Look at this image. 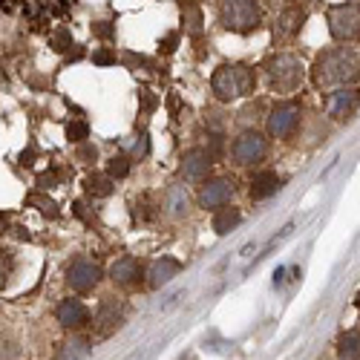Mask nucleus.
<instances>
[{
  "mask_svg": "<svg viewBox=\"0 0 360 360\" xmlns=\"http://www.w3.org/2000/svg\"><path fill=\"white\" fill-rule=\"evenodd\" d=\"M280 191V176L274 173V170H262V173H257L254 179H251V199H268V196H274Z\"/></svg>",
  "mask_w": 360,
  "mask_h": 360,
  "instance_id": "f3484780",
  "label": "nucleus"
},
{
  "mask_svg": "<svg viewBox=\"0 0 360 360\" xmlns=\"http://www.w3.org/2000/svg\"><path fill=\"white\" fill-rule=\"evenodd\" d=\"M144 277V265L136 259V257H122V259H115L110 265V280L115 285H122V288H133L139 285Z\"/></svg>",
  "mask_w": 360,
  "mask_h": 360,
  "instance_id": "9b49d317",
  "label": "nucleus"
},
{
  "mask_svg": "<svg viewBox=\"0 0 360 360\" xmlns=\"http://www.w3.org/2000/svg\"><path fill=\"white\" fill-rule=\"evenodd\" d=\"M211 89L219 101H236L257 89V72L248 64H222L211 75Z\"/></svg>",
  "mask_w": 360,
  "mask_h": 360,
  "instance_id": "f03ea898",
  "label": "nucleus"
},
{
  "mask_svg": "<svg viewBox=\"0 0 360 360\" xmlns=\"http://www.w3.org/2000/svg\"><path fill=\"white\" fill-rule=\"evenodd\" d=\"M265 75H268V86L274 89V93H297L300 84H303V64L297 61L291 52H280L274 58H268L265 64Z\"/></svg>",
  "mask_w": 360,
  "mask_h": 360,
  "instance_id": "7ed1b4c3",
  "label": "nucleus"
},
{
  "mask_svg": "<svg viewBox=\"0 0 360 360\" xmlns=\"http://www.w3.org/2000/svg\"><path fill=\"white\" fill-rule=\"evenodd\" d=\"M6 225H9V217H6V214H0V233L6 231Z\"/></svg>",
  "mask_w": 360,
  "mask_h": 360,
  "instance_id": "4c0bfd02",
  "label": "nucleus"
},
{
  "mask_svg": "<svg viewBox=\"0 0 360 360\" xmlns=\"http://www.w3.org/2000/svg\"><path fill=\"white\" fill-rule=\"evenodd\" d=\"M139 98H141V107H144V112L156 110V104H159V98H156V96H150V89H141V93H139Z\"/></svg>",
  "mask_w": 360,
  "mask_h": 360,
  "instance_id": "f704fd0d",
  "label": "nucleus"
},
{
  "mask_svg": "<svg viewBox=\"0 0 360 360\" xmlns=\"http://www.w3.org/2000/svg\"><path fill=\"white\" fill-rule=\"evenodd\" d=\"M357 104H360V89H352V86H340L326 98V110L332 118H349L357 110Z\"/></svg>",
  "mask_w": 360,
  "mask_h": 360,
  "instance_id": "f8f14e48",
  "label": "nucleus"
},
{
  "mask_svg": "<svg viewBox=\"0 0 360 360\" xmlns=\"http://www.w3.org/2000/svg\"><path fill=\"white\" fill-rule=\"evenodd\" d=\"M118 61V55H115V49H110V46H98L96 52H93V64H98V67H110V64H115Z\"/></svg>",
  "mask_w": 360,
  "mask_h": 360,
  "instance_id": "7c9ffc66",
  "label": "nucleus"
},
{
  "mask_svg": "<svg viewBox=\"0 0 360 360\" xmlns=\"http://www.w3.org/2000/svg\"><path fill=\"white\" fill-rule=\"evenodd\" d=\"M89 29H93V35L101 41H115V23H110V20H96Z\"/></svg>",
  "mask_w": 360,
  "mask_h": 360,
  "instance_id": "c756f323",
  "label": "nucleus"
},
{
  "mask_svg": "<svg viewBox=\"0 0 360 360\" xmlns=\"http://www.w3.org/2000/svg\"><path fill=\"white\" fill-rule=\"evenodd\" d=\"M239 222H243V214H239V207H228V205H222V207H217V214H214V231L219 233V236H225L228 231H233Z\"/></svg>",
  "mask_w": 360,
  "mask_h": 360,
  "instance_id": "6ab92c4d",
  "label": "nucleus"
},
{
  "mask_svg": "<svg viewBox=\"0 0 360 360\" xmlns=\"http://www.w3.org/2000/svg\"><path fill=\"white\" fill-rule=\"evenodd\" d=\"M84 188H86V193L89 196H110L112 193V179L107 176V173H89L86 179H84Z\"/></svg>",
  "mask_w": 360,
  "mask_h": 360,
  "instance_id": "aec40b11",
  "label": "nucleus"
},
{
  "mask_svg": "<svg viewBox=\"0 0 360 360\" xmlns=\"http://www.w3.org/2000/svg\"><path fill=\"white\" fill-rule=\"evenodd\" d=\"M124 150H127L130 159H147V153H150V139H147V133L130 136V141L124 144Z\"/></svg>",
  "mask_w": 360,
  "mask_h": 360,
  "instance_id": "4be33fe9",
  "label": "nucleus"
},
{
  "mask_svg": "<svg viewBox=\"0 0 360 360\" xmlns=\"http://www.w3.org/2000/svg\"><path fill=\"white\" fill-rule=\"evenodd\" d=\"M328 32L340 44H352L360 38V0L354 4H338L328 6Z\"/></svg>",
  "mask_w": 360,
  "mask_h": 360,
  "instance_id": "39448f33",
  "label": "nucleus"
},
{
  "mask_svg": "<svg viewBox=\"0 0 360 360\" xmlns=\"http://www.w3.org/2000/svg\"><path fill=\"white\" fill-rule=\"evenodd\" d=\"M311 81L317 89H332V86H349L360 81V55L352 49H328L317 55Z\"/></svg>",
  "mask_w": 360,
  "mask_h": 360,
  "instance_id": "f257e3e1",
  "label": "nucleus"
},
{
  "mask_svg": "<svg viewBox=\"0 0 360 360\" xmlns=\"http://www.w3.org/2000/svg\"><path fill=\"white\" fill-rule=\"evenodd\" d=\"M12 271H15V254L9 248H0V288L9 283Z\"/></svg>",
  "mask_w": 360,
  "mask_h": 360,
  "instance_id": "bb28decb",
  "label": "nucleus"
},
{
  "mask_svg": "<svg viewBox=\"0 0 360 360\" xmlns=\"http://www.w3.org/2000/svg\"><path fill=\"white\" fill-rule=\"evenodd\" d=\"M231 156H233V162L239 167L257 165V162H262L268 156V139L262 133H257V130H248V133H243V136L233 141Z\"/></svg>",
  "mask_w": 360,
  "mask_h": 360,
  "instance_id": "423d86ee",
  "label": "nucleus"
},
{
  "mask_svg": "<svg viewBox=\"0 0 360 360\" xmlns=\"http://www.w3.org/2000/svg\"><path fill=\"white\" fill-rule=\"evenodd\" d=\"M107 176L110 179H127L130 176V156L127 153H118L107 162Z\"/></svg>",
  "mask_w": 360,
  "mask_h": 360,
  "instance_id": "393cba45",
  "label": "nucleus"
},
{
  "mask_svg": "<svg viewBox=\"0 0 360 360\" xmlns=\"http://www.w3.org/2000/svg\"><path fill=\"white\" fill-rule=\"evenodd\" d=\"M122 61H124L127 67H133V70H136V67H150L147 58H144V55H136V52H127V55L122 58Z\"/></svg>",
  "mask_w": 360,
  "mask_h": 360,
  "instance_id": "72a5a7b5",
  "label": "nucleus"
},
{
  "mask_svg": "<svg viewBox=\"0 0 360 360\" xmlns=\"http://www.w3.org/2000/svg\"><path fill=\"white\" fill-rule=\"evenodd\" d=\"M211 165H214V156L202 147H193L182 156V179L185 182H205L207 173H211Z\"/></svg>",
  "mask_w": 360,
  "mask_h": 360,
  "instance_id": "1a4fd4ad",
  "label": "nucleus"
},
{
  "mask_svg": "<svg viewBox=\"0 0 360 360\" xmlns=\"http://www.w3.org/2000/svg\"><path fill=\"white\" fill-rule=\"evenodd\" d=\"M233 196V185L228 182V179H205V185L199 188V205L205 207H211V211H217V207L228 205Z\"/></svg>",
  "mask_w": 360,
  "mask_h": 360,
  "instance_id": "9d476101",
  "label": "nucleus"
},
{
  "mask_svg": "<svg viewBox=\"0 0 360 360\" xmlns=\"http://www.w3.org/2000/svg\"><path fill=\"white\" fill-rule=\"evenodd\" d=\"M29 205H38V211L41 214H46L49 219H55L58 214H61V211H58V205L49 199V196H41V193H29V199H26Z\"/></svg>",
  "mask_w": 360,
  "mask_h": 360,
  "instance_id": "a878e982",
  "label": "nucleus"
},
{
  "mask_svg": "<svg viewBox=\"0 0 360 360\" xmlns=\"http://www.w3.org/2000/svg\"><path fill=\"white\" fill-rule=\"evenodd\" d=\"M303 20H306V9H300V6H291L285 9L280 18H277V26H274V35L280 32L283 38H294L300 29H303Z\"/></svg>",
  "mask_w": 360,
  "mask_h": 360,
  "instance_id": "a211bd4d",
  "label": "nucleus"
},
{
  "mask_svg": "<svg viewBox=\"0 0 360 360\" xmlns=\"http://www.w3.org/2000/svg\"><path fill=\"white\" fill-rule=\"evenodd\" d=\"M98 280H101V268H98L93 259H86V257L72 259L70 268H67V283H70V288L78 291V294L93 291V288L98 285Z\"/></svg>",
  "mask_w": 360,
  "mask_h": 360,
  "instance_id": "6e6552de",
  "label": "nucleus"
},
{
  "mask_svg": "<svg viewBox=\"0 0 360 360\" xmlns=\"http://www.w3.org/2000/svg\"><path fill=\"white\" fill-rule=\"evenodd\" d=\"M219 20L225 29L236 35H248L257 32L259 23H262V12L257 6V0H225L222 9H219Z\"/></svg>",
  "mask_w": 360,
  "mask_h": 360,
  "instance_id": "20e7f679",
  "label": "nucleus"
},
{
  "mask_svg": "<svg viewBox=\"0 0 360 360\" xmlns=\"http://www.w3.org/2000/svg\"><path fill=\"white\" fill-rule=\"evenodd\" d=\"M300 4H303V9L309 12V9H314V6H320V0H300Z\"/></svg>",
  "mask_w": 360,
  "mask_h": 360,
  "instance_id": "c9c22d12",
  "label": "nucleus"
},
{
  "mask_svg": "<svg viewBox=\"0 0 360 360\" xmlns=\"http://www.w3.org/2000/svg\"><path fill=\"white\" fill-rule=\"evenodd\" d=\"M179 4H182V9H188V6H199L202 0H179Z\"/></svg>",
  "mask_w": 360,
  "mask_h": 360,
  "instance_id": "e433bc0d",
  "label": "nucleus"
},
{
  "mask_svg": "<svg viewBox=\"0 0 360 360\" xmlns=\"http://www.w3.org/2000/svg\"><path fill=\"white\" fill-rule=\"evenodd\" d=\"M338 352H340V357H346V360H360V335H357V332L343 335Z\"/></svg>",
  "mask_w": 360,
  "mask_h": 360,
  "instance_id": "b1692460",
  "label": "nucleus"
},
{
  "mask_svg": "<svg viewBox=\"0 0 360 360\" xmlns=\"http://www.w3.org/2000/svg\"><path fill=\"white\" fill-rule=\"evenodd\" d=\"M191 211V196L185 191V185H173L165 191V214L173 219H182Z\"/></svg>",
  "mask_w": 360,
  "mask_h": 360,
  "instance_id": "dca6fc26",
  "label": "nucleus"
},
{
  "mask_svg": "<svg viewBox=\"0 0 360 360\" xmlns=\"http://www.w3.org/2000/svg\"><path fill=\"white\" fill-rule=\"evenodd\" d=\"M96 156H98V150H96L93 144L81 141V147H78V159H81V162H96Z\"/></svg>",
  "mask_w": 360,
  "mask_h": 360,
  "instance_id": "473e14b6",
  "label": "nucleus"
},
{
  "mask_svg": "<svg viewBox=\"0 0 360 360\" xmlns=\"http://www.w3.org/2000/svg\"><path fill=\"white\" fill-rule=\"evenodd\" d=\"M86 136H89V124L86 122H70L67 124V139L70 141L81 144V141H86Z\"/></svg>",
  "mask_w": 360,
  "mask_h": 360,
  "instance_id": "c85d7f7f",
  "label": "nucleus"
},
{
  "mask_svg": "<svg viewBox=\"0 0 360 360\" xmlns=\"http://www.w3.org/2000/svg\"><path fill=\"white\" fill-rule=\"evenodd\" d=\"M176 46H179V32H167V35L159 41V52H162V55H173Z\"/></svg>",
  "mask_w": 360,
  "mask_h": 360,
  "instance_id": "2f4dec72",
  "label": "nucleus"
},
{
  "mask_svg": "<svg viewBox=\"0 0 360 360\" xmlns=\"http://www.w3.org/2000/svg\"><path fill=\"white\" fill-rule=\"evenodd\" d=\"M49 44H52V49H55V52H67V49L72 46V35H70V29H67V26L55 29L52 38H49Z\"/></svg>",
  "mask_w": 360,
  "mask_h": 360,
  "instance_id": "cd10ccee",
  "label": "nucleus"
},
{
  "mask_svg": "<svg viewBox=\"0 0 360 360\" xmlns=\"http://www.w3.org/2000/svg\"><path fill=\"white\" fill-rule=\"evenodd\" d=\"M96 332L101 335V338H107V335H112L118 326L124 323V309H122V303H115L112 297H107V300H101V306H98V311H96Z\"/></svg>",
  "mask_w": 360,
  "mask_h": 360,
  "instance_id": "ddd939ff",
  "label": "nucleus"
},
{
  "mask_svg": "<svg viewBox=\"0 0 360 360\" xmlns=\"http://www.w3.org/2000/svg\"><path fill=\"white\" fill-rule=\"evenodd\" d=\"M300 127V104L297 101H283L268 115V133L274 139H291Z\"/></svg>",
  "mask_w": 360,
  "mask_h": 360,
  "instance_id": "0eeeda50",
  "label": "nucleus"
},
{
  "mask_svg": "<svg viewBox=\"0 0 360 360\" xmlns=\"http://www.w3.org/2000/svg\"><path fill=\"white\" fill-rule=\"evenodd\" d=\"M55 314H58V323L67 326V328H84L89 323V309L81 303V300H64Z\"/></svg>",
  "mask_w": 360,
  "mask_h": 360,
  "instance_id": "2eb2a0df",
  "label": "nucleus"
},
{
  "mask_svg": "<svg viewBox=\"0 0 360 360\" xmlns=\"http://www.w3.org/2000/svg\"><path fill=\"white\" fill-rule=\"evenodd\" d=\"M202 23H205V18H202V9L199 6L182 9V26H185L188 35H199L202 32Z\"/></svg>",
  "mask_w": 360,
  "mask_h": 360,
  "instance_id": "5701e85b",
  "label": "nucleus"
},
{
  "mask_svg": "<svg viewBox=\"0 0 360 360\" xmlns=\"http://www.w3.org/2000/svg\"><path fill=\"white\" fill-rule=\"evenodd\" d=\"M179 271H182V262L173 259V257H162V259H156L153 265L147 268V285H150V288L167 285Z\"/></svg>",
  "mask_w": 360,
  "mask_h": 360,
  "instance_id": "4468645a",
  "label": "nucleus"
},
{
  "mask_svg": "<svg viewBox=\"0 0 360 360\" xmlns=\"http://www.w3.org/2000/svg\"><path fill=\"white\" fill-rule=\"evenodd\" d=\"M86 354H89V340H86V338H70V340L61 346V352H58L55 360H81V357H86Z\"/></svg>",
  "mask_w": 360,
  "mask_h": 360,
  "instance_id": "412c9836",
  "label": "nucleus"
}]
</instances>
